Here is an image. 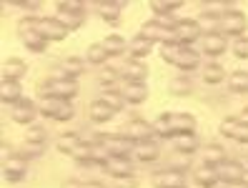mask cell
<instances>
[{
  "mask_svg": "<svg viewBox=\"0 0 248 188\" xmlns=\"http://www.w3.org/2000/svg\"><path fill=\"white\" fill-rule=\"evenodd\" d=\"M173 33H176L178 46H183V48L193 46V43L198 40V35H203V33H201V25H198V20H193V18L176 20V28H173Z\"/></svg>",
  "mask_w": 248,
  "mask_h": 188,
  "instance_id": "6da1fadb",
  "label": "cell"
},
{
  "mask_svg": "<svg viewBox=\"0 0 248 188\" xmlns=\"http://www.w3.org/2000/svg\"><path fill=\"white\" fill-rule=\"evenodd\" d=\"M246 25H248V23H246L243 13L231 10V13H223V18L218 20V31H221L223 35H238V38H243Z\"/></svg>",
  "mask_w": 248,
  "mask_h": 188,
  "instance_id": "7a4b0ae2",
  "label": "cell"
},
{
  "mask_svg": "<svg viewBox=\"0 0 248 188\" xmlns=\"http://www.w3.org/2000/svg\"><path fill=\"white\" fill-rule=\"evenodd\" d=\"M100 143L106 146V151L110 156H121V158H128L136 151V141L128 138V136H113V138L106 136V138H100Z\"/></svg>",
  "mask_w": 248,
  "mask_h": 188,
  "instance_id": "3957f363",
  "label": "cell"
},
{
  "mask_svg": "<svg viewBox=\"0 0 248 188\" xmlns=\"http://www.w3.org/2000/svg\"><path fill=\"white\" fill-rule=\"evenodd\" d=\"M140 35H143V38H148V40H153V43H158V40H160V43H178V40H176V33H173L170 28L155 23L153 18H151L148 23H143Z\"/></svg>",
  "mask_w": 248,
  "mask_h": 188,
  "instance_id": "277c9868",
  "label": "cell"
},
{
  "mask_svg": "<svg viewBox=\"0 0 248 188\" xmlns=\"http://www.w3.org/2000/svg\"><path fill=\"white\" fill-rule=\"evenodd\" d=\"M33 33L43 35L46 40H63L68 35V31L55 18H35V31Z\"/></svg>",
  "mask_w": 248,
  "mask_h": 188,
  "instance_id": "5b68a950",
  "label": "cell"
},
{
  "mask_svg": "<svg viewBox=\"0 0 248 188\" xmlns=\"http://www.w3.org/2000/svg\"><path fill=\"white\" fill-rule=\"evenodd\" d=\"M46 91H48V95H53V98L70 100L73 95L78 93V83H76V78H55V80H50V83L46 85Z\"/></svg>",
  "mask_w": 248,
  "mask_h": 188,
  "instance_id": "8992f818",
  "label": "cell"
},
{
  "mask_svg": "<svg viewBox=\"0 0 248 188\" xmlns=\"http://www.w3.org/2000/svg\"><path fill=\"white\" fill-rule=\"evenodd\" d=\"M35 110H38V108H35L33 100L23 98V100H18V103L13 106V110H10V118L16 121V123H23V125H33Z\"/></svg>",
  "mask_w": 248,
  "mask_h": 188,
  "instance_id": "52a82bcc",
  "label": "cell"
},
{
  "mask_svg": "<svg viewBox=\"0 0 248 188\" xmlns=\"http://www.w3.org/2000/svg\"><path fill=\"white\" fill-rule=\"evenodd\" d=\"M25 171H28V161H25V158H20V156H16V158H8V161H5L3 176L10 183H18V181H23Z\"/></svg>",
  "mask_w": 248,
  "mask_h": 188,
  "instance_id": "ba28073f",
  "label": "cell"
},
{
  "mask_svg": "<svg viewBox=\"0 0 248 188\" xmlns=\"http://www.w3.org/2000/svg\"><path fill=\"white\" fill-rule=\"evenodd\" d=\"M155 188H186V176L181 171H160L153 178Z\"/></svg>",
  "mask_w": 248,
  "mask_h": 188,
  "instance_id": "9c48e42d",
  "label": "cell"
},
{
  "mask_svg": "<svg viewBox=\"0 0 248 188\" xmlns=\"http://www.w3.org/2000/svg\"><path fill=\"white\" fill-rule=\"evenodd\" d=\"M110 176L115 178H125V176H133V163H130V158H121V156H110L106 166H103Z\"/></svg>",
  "mask_w": 248,
  "mask_h": 188,
  "instance_id": "30bf717a",
  "label": "cell"
},
{
  "mask_svg": "<svg viewBox=\"0 0 248 188\" xmlns=\"http://www.w3.org/2000/svg\"><path fill=\"white\" fill-rule=\"evenodd\" d=\"M216 173H218V178L221 181H226V183H236V181H243V166L241 163H236V161H226L216 168Z\"/></svg>",
  "mask_w": 248,
  "mask_h": 188,
  "instance_id": "8fae6325",
  "label": "cell"
},
{
  "mask_svg": "<svg viewBox=\"0 0 248 188\" xmlns=\"http://www.w3.org/2000/svg\"><path fill=\"white\" fill-rule=\"evenodd\" d=\"M121 95L125 98V103L138 106V103H143V100L148 98V88H145V83H125Z\"/></svg>",
  "mask_w": 248,
  "mask_h": 188,
  "instance_id": "7c38bea8",
  "label": "cell"
},
{
  "mask_svg": "<svg viewBox=\"0 0 248 188\" xmlns=\"http://www.w3.org/2000/svg\"><path fill=\"white\" fill-rule=\"evenodd\" d=\"M170 125H173V138L181 133H193L196 131V118L188 113H176L170 115Z\"/></svg>",
  "mask_w": 248,
  "mask_h": 188,
  "instance_id": "4fadbf2b",
  "label": "cell"
},
{
  "mask_svg": "<svg viewBox=\"0 0 248 188\" xmlns=\"http://www.w3.org/2000/svg\"><path fill=\"white\" fill-rule=\"evenodd\" d=\"M0 98H3V103H13V106H16L18 100H23L20 83H18V80L3 78V83H0Z\"/></svg>",
  "mask_w": 248,
  "mask_h": 188,
  "instance_id": "5bb4252c",
  "label": "cell"
},
{
  "mask_svg": "<svg viewBox=\"0 0 248 188\" xmlns=\"http://www.w3.org/2000/svg\"><path fill=\"white\" fill-rule=\"evenodd\" d=\"M133 156L138 158L140 163H151V161H155V158H158V146L153 143V138L151 141H140V143H136Z\"/></svg>",
  "mask_w": 248,
  "mask_h": 188,
  "instance_id": "9a60e30c",
  "label": "cell"
},
{
  "mask_svg": "<svg viewBox=\"0 0 248 188\" xmlns=\"http://www.w3.org/2000/svg\"><path fill=\"white\" fill-rule=\"evenodd\" d=\"M155 131H153V125L151 123H145V121H133L128 125V138H133L136 143H140V141H151V136H153Z\"/></svg>",
  "mask_w": 248,
  "mask_h": 188,
  "instance_id": "2e32d148",
  "label": "cell"
},
{
  "mask_svg": "<svg viewBox=\"0 0 248 188\" xmlns=\"http://www.w3.org/2000/svg\"><path fill=\"white\" fill-rule=\"evenodd\" d=\"M128 50H130V58H133V61H140L143 55H148L153 50V40L143 38V35H136L133 40L128 43Z\"/></svg>",
  "mask_w": 248,
  "mask_h": 188,
  "instance_id": "e0dca14e",
  "label": "cell"
},
{
  "mask_svg": "<svg viewBox=\"0 0 248 188\" xmlns=\"http://www.w3.org/2000/svg\"><path fill=\"white\" fill-rule=\"evenodd\" d=\"M58 23H61L63 28H65V31L70 33V31H76V28H80L83 25V16H78V13H68V10H61V8H58V13H55V16H53Z\"/></svg>",
  "mask_w": 248,
  "mask_h": 188,
  "instance_id": "ac0fdd59",
  "label": "cell"
},
{
  "mask_svg": "<svg viewBox=\"0 0 248 188\" xmlns=\"http://www.w3.org/2000/svg\"><path fill=\"white\" fill-rule=\"evenodd\" d=\"M198 63H201V58H198V53L193 50V48H183L181 50V55L176 58V68H181V70H193V68H198Z\"/></svg>",
  "mask_w": 248,
  "mask_h": 188,
  "instance_id": "d6986e66",
  "label": "cell"
},
{
  "mask_svg": "<svg viewBox=\"0 0 248 188\" xmlns=\"http://www.w3.org/2000/svg\"><path fill=\"white\" fill-rule=\"evenodd\" d=\"M226 50V38L223 35H203V53L206 55H221Z\"/></svg>",
  "mask_w": 248,
  "mask_h": 188,
  "instance_id": "ffe728a7",
  "label": "cell"
},
{
  "mask_svg": "<svg viewBox=\"0 0 248 188\" xmlns=\"http://www.w3.org/2000/svg\"><path fill=\"white\" fill-rule=\"evenodd\" d=\"M83 68H85L83 61H78V58H68V61H63V65H61V70H58L55 78H76V76L83 73Z\"/></svg>",
  "mask_w": 248,
  "mask_h": 188,
  "instance_id": "44dd1931",
  "label": "cell"
},
{
  "mask_svg": "<svg viewBox=\"0 0 248 188\" xmlns=\"http://www.w3.org/2000/svg\"><path fill=\"white\" fill-rule=\"evenodd\" d=\"M125 78H128V83H143L145 80V76H148V68H145L140 61H130L128 65H125Z\"/></svg>",
  "mask_w": 248,
  "mask_h": 188,
  "instance_id": "7402d4cb",
  "label": "cell"
},
{
  "mask_svg": "<svg viewBox=\"0 0 248 188\" xmlns=\"http://www.w3.org/2000/svg\"><path fill=\"white\" fill-rule=\"evenodd\" d=\"M223 161H226V153H223L221 146H206V148H203V166L218 168Z\"/></svg>",
  "mask_w": 248,
  "mask_h": 188,
  "instance_id": "603a6c76",
  "label": "cell"
},
{
  "mask_svg": "<svg viewBox=\"0 0 248 188\" xmlns=\"http://www.w3.org/2000/svg\"><path fill=\"white\" fill-rule=\"evenodd\" d=\"M115 115V110L110 108V106H106L103 100H95V103L91 106V118L95 121V123H106V121H110Z\"/></svg>",
  "mask_w": 248,
  "mask_h": 188,
  "instance_id": "cb8c5ba5",
  "label": "cell"
},
{
  "mask_svg": "<svg viewBox=\"0 0 248 188\" xmlns=\"http://www.w3.org/2000/svg\"><path fill=\"white\" fill-rule=\"evenodd\" d=\"M173 146H176L181 153H193L198 148V138L193 133H181V136L173 138Z\"/></svg>",
  "mask_w": 248,
  "mask_h": 188,
  "instance_id": "d4e9b609",
  "label": "cell"
},
{
  "mask_svg": "<svg viewBox=\"0 0 248 188\" xmlns=\"http://www.w3.org/2000/svg\"><path fill=\"white\" fill-rule=\"evenodd\" d=\"M123 5H125L123 0H118V3H100V5H98V13L103 16L106 23H118V10H121Z\"/></svg>",
  "mask_w": 248,
  "mask_h": 188,
  "instance_id": "484cf974",
  "label": "cell"
},
{
  "mask_svg": "<svg viewBox=\"0 0 248 188\" xmlns=\"http://www.w3.org/2000/svg\"><path fill=\"white\" fill-rule=\"evenodd\" d=\"M23 43H25V48L33 50V53H46V48H48V40L43 38V35H38V33L23 35Z\"/></svg>",
  "mask_w": 248,
  "mask_h": 188,
  "instance_id": "4316f807",
  "label": "cell"
},
{
  "mask_svg": "<svg viewBox=\"0 0 248 188\" xmlns=\"http://www.w3.org/2000/svg\"><path fill=\"white\" fill-rule=\"evenodd\" d=\"M80 143H83V141H80L76 133H65V136L58 138L55 146H58V151H63V153H70V156H73V151H76V148L80 146Z\"/></svg>",
  "mask_w": 248,
  "mask_h": 188,
  "instance_id": "83f0119b",
  "label": "cell"
},
{
  "mask_svg": "<svg viewBox=\"0 0 248 188\" xmlns=\"http://www.w3.org/2000/svg\"><path fill=\"white\" fill-rule=\"evenodd\" d=\"M153 131L160 138H173V125H170V113H163L160 118L153 123Z\"/></svg>",
  "mask_w": 248,
  "mask_h": 188,
  "instance_id": "f1b7e54d",
  "label": "cell"
},
{
  "mask_svg": "<svg viewBox=\"0 0 248 188\" xmlns=\"http://www.w3.org/2000/svg\"><path fill=\"white\" fill-rule=\"evenodd\" d=\"M196 181H198L203 188H208L211 183H216V181H218V173H216V168H213V166H203V168H198V171H196Z\"/></svg>",
  "mask_w": 248,
  "mask_h": 188,
  "instance_id": "f546056e",
  "label": "cell"
},
{
  "mask_svg": "<svg viewBox=\"0 0 248 188\" xmlns=\"http://www.w3.org/2000/svg\"><path fill=\"white\" fill-rule=\"evenodd\" d=\"M103 48L108 50V55H121L128 46H125V40H123L121 35H108V38L103 40Z\"/></svg>",
  "mask_w": 248,
  "mask_h": 188,
  "instance_id": "4dcf8cb0",
  "label": "cell"
},
{
  "mask_svg": "<svg viewBox=\"0 0 248 188\" xmlns=\"http://www.w3.org/2000/svg\"><path fill=\"white\" fill-rule=\"evenodd\" d=\"M108 61V50L103 48V43H95V46L88 48V63L93 65H103Z\"/></svg>",
  "mask_w": 248,
  "mask_h": 188,
  "instance_id": "1f68e13d",
  "label": "cell"
},
{
  "mask_svg": "<svg viewBox=\"0 0 248 188\" xmlns=\"http://www.w3.org/2000/svg\"><path fill=\"white\" fill-rule=\"evenodd\" d=\"M20 76H25V63L18 61V58L8 61V63H5V78H8V80H18Z\"/></svg>",
  "mask_w": 248,
  "mask_h": 188,
  "instance_id": "d6a6232c",
  "label": "cell"
},
{
  "mask_svg": "<svg viewBox=\"0 0 248 188\" xmlns=\"http://www.w3.org/2000/svg\"><path fill=\"white\" fill-rule=\"evenodd\" d=\"M93 146L95 143H80V146L73 151V158L78 163H93Z\"/></svg>",
  "mask_w": 248,
  "mask_h": 188,
  "instance_id": "836d02e7",
  "label": "cell"
},
{
  "mask_svg": "<svg viewBox=\"0 0 248 188\" xmlns=\"http://www.w3.org/2000/svg\"><path fill=\"white\" fill-rule=\"evenodd\" d=\"M181 8V0H173V3H166V0H153L151 3V10L155 13V16H168V13L178 10Z\"/></svg>",
  "mask_w": 248,
  "mask_h": 188,
  "instance_id": "e575fe53",
  "label": "cell"
},
{
  "mask_svg": "<svg viewBox=\"0 0 248 188\" xmlns=\"http://www.w3.org/2000/svg\"><path fill=\"white\" fill-rule=\"evenodd\" d=\"M181 50H183V46H178V43H163V46H160V55H163L166 63H176Z\"/></svg>",
  "mask_w": 248,
  "mask_h": 188,
  "instance_id": "d590c367",
  "label": "cell"
},
{
  "mask_svg": "<svg viewBox=\"0 0 248 188\" xmlns=\"http://www.w3.org/2000/svg\"><path fill=\"white\" fill-rule=\"evenodd\" d=\"M100 100H103L106 106H110V108H113L115 113H118V110H121V108L125 106V98H123L121 93H115V91H113V93H110V91H106L103 95H100Z\"/></svg>",
  "mask_w": 248,
  "mask_h": 188,
  "instance_id": "8d00e7d4",
  "label": "cell"
},
{
  "mask_svg": "<svg viewBox=\"0 0 248 188\" xmlns=\"http://www.w3.org/2000/svg\"><path fill=\"white\" fill-rule=\"evenodd\" d=\"M223 78H226V73H223V68H221V65H208V68H206V73H203V80L211 83V85L221 83Z\"/></svg>",
  "mask_w": 248,
  "mask_h": 188,
  "instance_id": "74e56055",
  "label": "cell"
},
{
  "mask_svg": "<svg viewBox=\"0 0 248 188\" xmlns=\"http://www.w3.org/2000/svg\"><path fill=\"white\" fill-rule=\"evenodd\" d=\"M73 115H76V110H73V103H70V100H61V106H58V110H55L53 118H55V121H70Z\"/></svg>",
  "mask_w": 248,
  "mask_h": 188,
  "instance_id": "f35d334b",
  "label": "cell"
},
{
  "mask_svg": "<svg viewBox=\"0 0 248 188\" xmlns=\"http://www.w3.org/2000/svg\"><path fill=\"white\" fill-rule=\"evenodd\" d=\"M231 91H248V73L238 70L231 76Z\"/></svg>",
  "mask_w": 248,
  "mask_h": 188,
  "instance_id": "ab89813d",
  "label": "cell"
},
{
  "mask_svg": "<svg viewBox=\"0 0 248 188\" xmlns=\"http://www.w3.org/2000/svg\"><path fill=\"white\" fill-rule=\"evenodd\" d=\"M233 55L246 61L248 58V38H236V43H233Z\"/></svg>",
  "mask_w": 248,
  "mask_h": 188,
  "instance_id": "60d3db41",
  "label": "cell"
},
{
  "mask_svg": "<svg viewBox=\"0 0 248 188\" xmlns=\"http://www.w3.org/2000/svg\"><path fill=\"white\" fill-rule=\"evenodd\" d=\"M238 125H241L238 118H226V121L221 123V133L228 136V138H233V133H236V128H238Z\"/></svg>",
  "mask_w": 248,
  "mask_h": 188,
  "instance_id": "b9f144b4",
  "label": "cell"
},
{
  "mask_svg": "<svg viewBox=\"0 0 248 188\" xmlns=\"http://www.w3.org/2000/svg\"><path fill=\"white\" fill-rule=\"evenodd\" d=\"M61 10H68V13H78V16H83V3L80 0H63L61 5H58Z\"/></svg>",
  "mask_w": 248,
  "mask_h": 188,
  "instance_id": "7bdbcfd3",
  "label": "cell"
},
{
  "mask_svg": "<svg viewBox=\"0 0 248 188\" xmlns=\"http://www.w3.org/2000/svg\"><path fill=\"white\" fill-rule=\"evenodd\" d=\"M170 91H173V95H188V93H191V83L173 80V83H170Z\"/></svg>",
  "mask_w": 248,
  "mask_h": 188,
  "instance_id": "ee69618b",
  "label": "cell"
},
{
  "mask_svg": "<svg viewBox=\"0 0 248 188\" xmlns=\"http://www.w3.org/2000/svg\"><path fill=\"white\" fill-rule=\"evenodd\" d=\"M43 151H46V143H31L28 141L23 146V156H40Z\"/></svg>",
  "mask_w": 248,
  "mask_h": 188,
  "instance_id": "f6af8a7d",
  "label": "cell"
},
{
  "mask_svg": "<svg viewBox=\"0 0 248 188\" xmlns=\"http://www.w3.org/2000/svg\"><path fill=\"white\" fill-rule=\"evenodd\" d=\"M28 141L31 143H46V131L38 125H31V131H28Z\"/></svg>",
  "mask_w": 248,
  "mask_h": 188,
  "instance_id": "bcb514c9",
  "label": "cell"
},
{
  "mask_svg": "<svg viewBox=\"0 0 248 188\" xmlns=\"http://www.w3.org/2000/svg\"><path fill=\"white\" fill-rule=\"evenodd\" d=\"M233 141H236V143H243V146H246V143H248V125H238L236 133H233Z\"/></svg>",
  "mask_w": 248,
  "mask_h": 188,
  "instance_id": "7dc6e473",
  "label": "cell"
},
{
  "mask_svg": "<svg viewBox=\"0 0 248 188\" xmlns=\"http://www.w3.org/2000/svg\"><path fill=\"white\" fill-rule=\"evenodd\" d=\"M115 188H138V181H136L133 176H125V178H118Z\"/></svg>",
  "mask_w": 248,
  "mask_h": 188,
  "instance_id": "c3c4849f",
  "label": "cell"
},
{
  "mask_svg": "<svg viewBox=\"0 0 248 188\" xmlns=\"http://www.w3.org/2000/svg\"><path fill=\"white\" fill-rule=\"evenodd\" d=\"M238 123H241V125H248V108H246V110L238 115Z\"/></svg>",
  "mask_w": 248,
  "mask_h": 188,
  "instance_id": "681fc988",
  "label": "cell"
},
{
  "mask_svg": "<svg viewBox=\"0 0 248 188\" xmlns=\"http://www.w3.org/2000/svg\"><path fill=\"white\" fill-rule=\"evenodd\" d=\"M208 188H228V183H226V181H221V178H218V181H216V183H211Z\"/></svg>",
  "mask_w": 248,
  "mask_h": 188,
  "instance_id": "f907efd6",
  "label": "cell"
},
{
  "mask_svg": "<svg viewBox=\"0 0 248 188\" xmlns=\"http://www.w3.org/2000/svg\"><path fill=\"white\" fill-rule=\"evenodd\" d=\"M228 188H248L246 181H236V183H228Z\"/></svg>",
  "mask_w": 248,
  "mask_h": 188,
  "instance_id": "816d5d0a",
  "label": "cell"
},
{
  "mask_svg": "<svg viewBox=\"0 0 248 188\" xmlns=\"http://www.w3.org/2000/svg\"><path fill=\"white\" fill-rule=\"evenodd\" d=\"M63 188H85V186L83 183H76V181H73V183L68 181V183H63Z\"/></svg>",
  "mask_w": 248,
  "mask_h": 188,
  "instance_id": "f5cc1de1",
  "label": "cell"
},
{
  "mask_svg": "<svg viewBox=\"0 0 248 188\" xmlns=\"http://www.w3.org/2000/svg\"><path fill=\"white\" fill-rule=\"evenodd\" d=\"M85 188H106V186H100V183H85Z\"/></svg>",
  "mask_w": 248,
  "mask_h": 188,
  "instance_id": "db71d44e",
  "label": "cell"
}]
</instances>
